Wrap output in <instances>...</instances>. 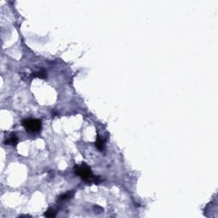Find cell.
Instances as JSON below:
<instances>
[{
  "instance_id": "6da1fadb",
  "label": "cell",
  "mask_w": 218,
  "mask_h": 218,
  "mask_svg": "<svg viewBox=\"0 0 218 218\" xmlns=\"http://www.w3.org/2000/svg\"><path fill=\"white\" fill-rule=\"evenodd\" d=\"M74 173L78 176L81 179L87 182H95L99 183L101 182V178L99 176H94L91 169L85 163H82L80 164H77L74 166Z\"/></svg>"
},
{
  "instance_id": "7a4b0ae2",
  "label": "cell",
  "mask_w": 218,
  "mask_h": 218,
  "mask_svg": "<svg viewBox=\"0 0 218 218\" xmlns=\"http://www.w3.org/2000/svg\"><path fill=\"white\" fill-rule=\"evenodd\" d=\"M22 125L29 133H39L42 129V122L37 118H26L22 121Z\"/></svg>"
},
{
  "instance_id": "3957f363",
  "label": "cell",
  "mask_w": 218,
  "mask_h": 218,
  "mask_svg": "<svg viewBox=\"0 0 218 218\" xmlns=\"http://www.w3.org/2000/svg\"><path fill=\"white\" fill-rule=\"evenodd\" d=\"M4 142H5V144H7V145L16 146V144L18 143V137H17L16 134L11 133V134L6 138Z\"/></svg>"
},
{
  "instance_id": "277c9868",
  "label": "cell",
  "mask_w": 218,
  "mask_h": 218,
  "mask_svg": "<svg viewBox=\"0 0 218 218\" xmlns=\"http://www.w3.org/2000/svg\"><path fill=\"white\" fill-rule=\"evenodd\" d=\"M74 193H75V192L73 190H71V191H68L67 193H63L62 195H61L59 197V199H58V200L59 201H65V200H68V199H72L73 196H74Z\"/></svg>"
},
{
  "instance_id": "5b68a950",
  "label": "cell",
  "mask_w": 218,
  "mask_h": 218,
  "mask_svg": "<svg viewBox=\"0 0 218 218\" xmlns=\"http://www.w3.org/2000/svg\"><path fill=\"white\" fill-rule=\"evenodd\" d=\"M95 147L99 151H102L104 149V141L99 135L97 136V140L95 141Z\"/></svg>"
},
{
  "instance_id": "8992f818",
  "label": "cell",
  "mask_w": 218,
  "mask_h": 218,
  "mask_svg": "<svg viewBox=\"0 0 218 218\" xmlns=\"http://www.w3.org/2000/svg\"><path fill=\"white\" fill-rule=\"evenodd\" d=\"M56 215V211L54 210V209H52V208L48 209V210L45 212V214H44V216H45V217H55Z\"/></svg>"
},
{
  "instance_id": "52a82bcc",
  "label": "cell",
  "mask_w": 218,
  "mask_h": 218,
  "mask_svg": "<svg viewBox=\"0 0 218 218\" xmlns=\"http://www.w3.org/2000/svg\"><path fill=\"white\" fill-rule=\"evenodd\" d=\"M33 77H37V78H46V73L45 72V70L41 69V70H39V72H36V73H33Z\"/></svg>"
}]
</instances>
